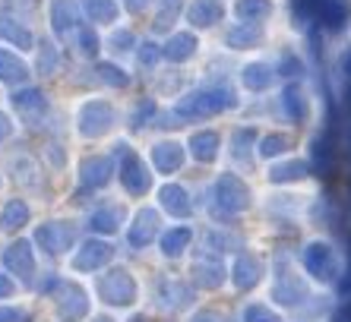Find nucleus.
Returning <instances> with one entry per match:
<instances>
[{
  "mask_svg": "<svg viewBox=\"0 0 351 322\" xmlns=\"http://www.w3.org/2000/svg\"><path fill=\"white\" fill-rule=\"evenodd\" d=\"M114 127V108L108 101H86L80 111V133L86 139L105 136L108 129Z\"/></svg>",
  "mask_w": 351,
  "mask_h": 322,
  "instance_id": "1",
  "label": "nucleus"
},
{
  "mask_svg": "<svg viewBox=\"0 0 351 322\" xmlns=\"http://www.w3.org/2000/svg\"><path fill=\"white\" fill-rule=\"evenodd\" d=\"M231 105L228 92H196V95L180 98L178 114H193V117H203V114H215L221 108Z\"/></svg>",
  "mask_w": 351,
  "mask_h": 322,
  "instance_id": "2",
  "label": "nucleus"
},
{
  "mask_svg": "<svg viewBox=\"0 0 351 322\" xmlns=\"http://www.w3.org/2000/svg\"><path fill=\"white\" fill-rule=\"evenodd\" d=\"M98 290L105 294V300H111V304H130L133 300V282L127 272H111L101 278V284H98Z\"/></svg>",
  "mask_w": 351,
  "mask_h": 322,
  "instance_id": "3",
  "label": "nucleus"
},
{
  "mask_svg": "<svg viewBox=\"0 0 351 322\" xmlns=\"http://www.w3.org/2000/svg\"><path fill=\"white\" fill-rule=\"evenodd\" d=\"M121 180H123V186H127L130 193H143V190L149 186V171H146V164H143V161H139L133 152L123 155Z\"/></svg>",
  "mask_w": 351,
  "mask_h": 322,
  "instance_id": "4",
  "label": "nucleus"
},
{
  "mask_svg": "<svg viewBox=\"0 0 351 322\" xmlns=\"http://www.w3.org/2000/svg\"><path fill=\"white\" fill-rule=\"evenodd\" d=\"M111 171H114V161L105 158V155H92V158L82 161V171L80 177L86 186H101L111 180Z\"/></svg>",
  "mask_w": 351,
  "mask_h": 322,
  "instance_id": "5",
  "label": "nucleus"
},
{
  "mask_svg": "<svg viewBox=\"0 0 351 322\" xmlns=\"http://www.w3.org/2000/svg\"><path fill=\"white\" fill-rule=\"evenodd\" d=\"M51 23H54V32L58 35L73 32L76 23H80V7H76L73 0H54L51 3Z\"/></svg>",
  "mask_w": 351,
  "mask_h": 322,
  "instance_id": "6",
  "label": "nucleus"
},
{
  "mask_svg": "<svg viewBox=\"0 0 351 322\" xmlns=\"http://www.w3.org/2000/svg\"><path fill=\"white\" fill-rule=\"evenodd\" d=\"M108 259H111V247H108V243H98V240H89L80 250L73 266L76 269H98V266H105Z\"/></svg>",
  "mask_w": 351,
  "mask_h": 322,
  "instance_id": "7",
  "label": "nucleus"
},
{
  "mask_svg": "<svg viewBox=\"0 0 351 322\" xmlns=\"http://www.w3.org/2000/svg\"><path fill=\"white\" fill-rule=\"evenodd\" d=\"M152 161H156L158 171L171 174V171L180 168V161H184V152H180L178 143H158L156 149H152Z\"/></svg>",
  "mask_w": 351,
  "mask_h": 322,
  "instance_id": "8",
  "label": "nucleus"
},
{
  "mask_svg": "<svg viewBox=\"0 0 351 322\" xmlns=\"http://www.w3.org/2000/svg\"><path fill=\"white\" fill-rule=\"evenodd\" d=\"M0 38H7L10 45H16V48H32L35 41H32V32L25 29V25H19L16 19H10V16H0Z\"/></svg>",
  "mask_w": 351,
  "mask_h": 322,
  "instance_id": "9",
  "label": "nucleus"
},
{
  "mask_svg": "<svg viewBox=\"0 0 351 322\" xmlns=\"http://www.w3.org/2000/svg\"><path fill=\"white\" fill-rule=\"evenodd\" d=\"M0 79L3 82H25L29 79V66H25L13 51H0Z\"/></svg>",
  "mask_w": 351,
  "mask_h": 322,
  "instance_id": "10",
  "label": "nucleus"
},
{
  "mask_svg": "<svg viewBox=\"0 0 351 322\" xmlns=\"http://www.w3.org/2000/svg\"><path fill=\"white\" fill-rule=\"evenodd\" d=\"M3 259H7V266L13 269V272H19L23 278H29V272H32V250H29V243L25 240L13 243Z\"/></svg>",
  "mask_w": 351,
  "mask_h": 322,
  "instance_id": "11",
  "label": "nucleus"
},
{
  "mask_svg": "<svg viewBox=\"0 0 351 322\" xmlns=\"http://www.w3.org/2000/svg\"><path fill=\"white\" fill-rule=\"evenodd\" d=\"M221 16L219 0H193V7L187 10V19L193 25H213Z\"/></svg>",
  "mask_w": 351,
  "mask_h": 322,
  "instance_id": "12",
  "label": "nucleus"
},
{
  "mask_svg": "<svg viewBox=\"0 0 351 322\" xmlns=\"http://www.w3.org/2000/svg\"><path fill=\"white\" fill-rule=\"evenodd\" d=\"M193 51H196V38L193 35H187V32H180V35H171V38H168V45H165L162 54L178 64V60H187Z\"/></svg>",
  "mask_w": 351,
  "mask_h": 322,
  "instance_id": "13",
  "label": "nucleus"
},
{
  "mask_svg": "<svg viewBox=\"0 0 351 322\" xmlns=\"http://www.w3.org/2000/svg\"><path fill=\"white\" fill-rule=\"evenodd\" d=\"M13 108L23 111V114H41L45 108H48V101H45V92L23 89V92H13Z\"/></svg>",
  "mask_w": 351,
  "mask_h": 322,
  "instance_id": "14",
  "label": "nucleus"
},
{
  "mask_svg": "<svg viewBox=\"0 0 351 322\" xmlns=\"http://www.w3.org/2000/svg\"><path fill=\"white\" fill-rule=\"evenodd\" d=\"M317 10L329 29H339V25L345 23V16H348V3H345V0H319Z\"/></svg>",
  "mask_w": 351,
  "mask_h": 322,
  "instance_id": "15",
  "label": "nucleus"
},
{
  "mask_svg": "<svg viewBox=\"0 0 351 322\" xmlns=\"http://www.w3.org/2000/svg\"><path fill=\"white\" fill-rule=\"evenodd\" d=\"M38 240H41V247H45V250L58 253L60 247H64V243L70 240V227L58 225V221H54V225H45V227L38 231Z\"/></svg>",
  "mask_w": 351,
  "mask_h": 322,
  "instance_id": "16",
  "label": "nucleus"
},
{
  "mask_svg": "<svg viewBox=\"0 0 351 322\" xmlns=\"http://www.w3.org/2000/svg\"><path fill=\"white\" fill-rule=\"evenodd\" d=\"M190 149H193V158L213 161L215 152H219V136H215V133H196V136L190 139Z\"/></svg>",
  "mask_w": 351,
  "mask_h": 322,
  "instance_id": "17",
  "label": "nucleus"
},
{
  "mask_svg": "<svg viewBox=\"0 0 351 322\" xmlns=\"http://www.w3.org/2000/svg\"><path fill=\"white\" fill-rule=\"evenodd\" d=\"M219 196H221L225 206H231V209H237V206H244L247 202V190L237 184L234 177H221L219 180Z\"/></svg>",
  "mask_w": 351,
  "mask_h": 322,
  "instance_id": "18",
  "label": "nucleus"
},
{
  "mask_svg": "<svg viewBox=\"0 0 351 322\" xmlns=\"http://www.w3.org/2000/svg\"><path fill=\"white\" fill-rule=\"evenodd\" d=\"M82 7H86L89 19H95V23H111L117 16L114 0H82Z\"/></svg>",
  "mask_w": 351,
  "mask_h": 322,
  "instance_id": "19",
  "label": "nucleus"
},
{
  "mask_svg": "<svg viewBox=\"0 0 351 322\" xmlns=\"http://www.w3.org/2000/svg\"><path fill=\"white\" fill-rule=\"evenodd\" d=\"M162 206L174 215H187L190 212V202H187V193L180 186H165L162 190Z\"/></svg>",
  "mask_w": 351,
  "mask_h": 322,
  "instance_id": "20",
  "label": "nucleus"
},
{
  "mask_svg": "<svg viewBox=\"0 0 351 322\" xmlns=\"http://www.w3.org/2000/svg\"><path fill=\"white\" fill-rule=\"evenodd\" d=\"M152 231H156V212H139L136 215V225H133V231H130V240L136 243H146L149 237H152Z\"/></svg>",
  "mask_w": 351,
  "mask_h": 322,
  "instance_id": "21",
  "label": "nucleus"
},
{
  "mask_svg": "<svg viewBox=\"0 0 351 322\" xmlns=\"http://www.w3.org/2000/svg\"><path fill=\"white\" fill-rule=\"evenodd\" d=\"M272 79V73L269 66H263V64H254V66H247L244 70V86L247 89H266Z\"/></svg>",
  "mask_w": 351,
  "mask_h": 322,
  "instance_id": "22",
  "label": "nucleus"
},
{
  "mask_svg": "<svg viewBox=\"0 0 351 322\" xmlns=\"http://www.w3.org/2000/svg\"><path fill=\"white\" fill-rule=\"evenodd\" d=\"M66 294H70V297L60 304V313H64L66 319H80V316L86 313V300H82V290L66 288Z\"/></svg>",
  "mask_w": 351,
  "mask_h": 322,
  "instance_id": "23",
  "label": "nucleus"
},
{
  "mask_svg": "<svg viewBox=\"0 0 351 322\" xmlns=\"http://www.w3.org/2000/svg\"><path fill=\"white\" fill-rule=\"evenodd\" d=\"M25 221H29V209H25V202L13 199L7 209H3V227H10V231H13V227L25 225Z\"/></svg>",
  "mask_w": 351,
  "mask_h": 322,
  "instance_id": "24",
  "label": "nucleus"
},
{
  "mask_svg": "<svg viewBox=\"0 0 351 322\" xmlns=\"http://www.w3.org/2000/svg\"><path fill=\"white\" fill-rule=\"evenodd\" d=\"M269 13V0H241L237 3V16L241 19H260Z\"/></svg>",
  "mask_w": 351,
  "mask_h": 322,
  "instance_id": "25",
  "label": "nucleus"
},
{
  "mask_svg": "<svg viewBox=\"0 0 351 322\" xmlns=\"http://www.w3.org/2000/svg\"><path fill=\"white\" fill-rule=\"evenodd\" d=\"M95 73L108 82V86H114V89H117V86L123 89V86L130 82V79H127V73H123L121 66H114V64H98V66H95Z\"/></svg>",
  "mask_w": 351,
  "mask_h": 322,
  "instance_id": "26",
  "label": "nucleus"
},
{
  "mask_svg": "<svg viewBox=\"0 0 351 322\" xmlns=\"http://www.w3.org/2000/svg\"><path fill=\"white\" fill-rule=\"evenodd\" d=\"M54 66H58V51H54V45H51V41H41V48H38V70L41 73H54Z\"/></svg>",
  "mask_w": 351,
  "mask_h": 322,
  "instance_id": "27",
  "label": "nucleus"
},
{
  "mask_svg": "<svg viewBox=\"0 0 351 322\" xmlns=\"http://www.w3.org/2000/svg\"><path fill=\"white\" fill-rule=\"evenodd\" d=\"M256 38H260L256 29H234V32L228 35V45H234V48H250Z\"/></svg>",
  "mask_w": 351,
  "mask_h": 322,
  "instance_id": "28",
  "label": "nucleus"
},
{
  "mask_svg": "<svg viewBox=\"0 0 351 322\" xmlns=\"http://www.w3.org/2000/svg\"><path fill=\"white\" fill-rule=\"evenodd\" d=\"M89 225L95 227V231H114V227H117V212H111V209L95 212Z\"/></svg>",
  "mask_w": 351,
  "mask_h": 322,
  "instance_id": "29",
  "label": "nucleus"
},
{
  "mask_svg": "<svg viewBox=\"0 0 351 322\" xmlns=\"http://www.w3.org/2000/svg\"><path fill=\"white\" fill-rule=\"evenodd\" d=\"M285 108H288V114H291V117H298V121H301V117H304V98H301V92L288 89L285 92Z\"/></svg>",
  "mask_w": 351,
  "mask_h": 322,
  "instance_id": "30",
  "label": "nucleus"
},
{
  "mask_svg": "<svg viewBox=\"0 0 351 322\" xmlns=\"http://www.w3.org/2000/svg\"><path fill=\"white\" fill-rule=\"evenodd\" d=\"M187 243V231H171L168 237H165V253H180V247Z\"/></svg>",
  "mask_w": 351,
  "mask_h": 322,
  "instance_id": "31",
  "label": "nucleus"
},
{
  "mask_svg": "<svg viewBox=\"0 0 351 322\" xmlns=\"http://www.w3.org/2000/svg\"><path fill=\"white\" fill-rule=\"evenodd\" d=\"M80 45H82V54H98V35L92 32V29H82L80 32Z\"/></svg>",
  "mask_w": 351,
  "mask_h": 322,
  "instance_id": "32",
  "label": "nucleus"
},
{
  "mask_svg": "<svg viewBox=\"0 0 351 322\" xmlns=\"http://www.w3.org/2000/svg\"><path fill=\"white\" fill-rule=\"evenodd\" d=\"M304 174V164H282V168H276L272 171V180H288V177H301Z\"/></svg>",
  "mask_w": 351,
  "mask_h": 322,
  "instance_id": "33",
  "label": "nucleus"
},
{
  "mask_svg": "<svg viewBox=\"0 0 351 322\" xmlns=\"http://www.w3.org/2000/svg\"><path fill=\"white\" fill-rule=\"evenodd\" d=\"M158 57H162V51H158L156 45H143V48H139V64L143 66H156Z\"/></svg>",
  "mask_w": 351,
  "mask_h": 322,
  "instance_id": "34",
  "label": "nucleus"
},
{
  "mask_svg": "<svg viewBox=\"0 0 351 322\" xmlns=\"http://www.w3.org/2000/svg\"><path fill=\"white\" fill-rule=\"evenodd\" d=\"M285 145H288L285 136H266L263 139V155H278Z\"/></svg>",
  "mask_w": 351,
  "mask_h": 322,
  "instance_id": "35",
  "label": "nucleus"
},
{
  "mask_svg": "<svg viewBox=\"0 0 351 322\" xmlns=\"http://www.w3.org/2000/svg\"><path fill=\"white\" fill-rule=\"evenodd\" d=\"M130 45H133V35L127 32V29H121V32L111 35V48H114V51H127Z\"/></svg>",
  "mask_w": 351,
  "mask_h": 322,
  "instance_id": "36",
  "label": "nucleus"
},
{
  "mask_svg": "<svg viewBox=\"0 0 351 322\" xmlns=\"http://www.w3.org/2000/svg\"><path fill=\"white\" fill-rule=\"evenodd\" d=\"M149 114H152V101H143V105L136 108V127L143 123V117H149Z\"/></svg>",
  "mask_w": 351,
  "mask_h": 322,
  "instance_id": "37",
  "label": "nucleus"
},
{
  "mask_svg": "<svg viewBox=\"0 0 351 322\" xmlns=\"http://www.w3.org/2000/svg\"><path fill=\"white\" fill-rule=\"evenodd\" d=\"M123 3H127V10H130V13H143V7H146L149 0H123Z\"/></svg>",
  "mask_w": 351,
  "mask_h": 322,
  "instance_id": "38",
  "label": "nucleus"
},
{
  "mask_svg": "<svg viewBox=\"0 0 351 322\" xmlns=\"http://www.w3.org/2000/svg\"><path fill=\"white\" fill-rule=\"evenodd\" d=\"M10 129H13V127H10L7 114H0V139H7V136H10Z\"/></svg>",
  "mask_w": 351,
  "mask_h": 322,
  "instance_id": "39",
  "label": "nucleus"
},
{
  "mask_svg": "<svg viewBox=\"0 0 351 322\" xmlns=\"http://www.w3.org/2000/svg\"><path fill=\"white\" fill-rule=\"evenodd\" d=\"M7 294H10V278L0 275V297H7Z\"/></svg>",
  "mask_w": 351,
  "mask_h": 322,
  "instance_id": "40",
  "label": "nucleus"
},
{
  "mask_svg": "<svg viewBox=\"0 0 351 322\" xmlns=\"http://www.w3.org/2000/svg\"><path fill=\"white\" fill-rule=\"evenodd\" d=\"M13 316H16V313H13V310H0V322H7V319H13Z\"/></svg>",
  "mask_w": 351,
  "mask_h": 322,
  "instance_id": "41",
  "label": "nucleus"
},
{
  "mask_svg": "<svg viewBox=\"0 0 351 322\" xmlns=\"http://www.w3.org/2000/svg\"><path fill=\"white\" fill-rule=\"evenodd\" d=\"M345 66H348V73H351V51L345 54Z\"/></svg>",
  "mask_w": 351,
  "mask_h": 322,
  "instance_id": "42",
  "label": "nucleus"
}]
</instances>
